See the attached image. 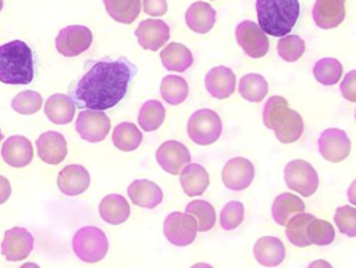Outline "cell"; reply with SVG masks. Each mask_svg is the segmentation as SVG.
I'll use <instances>...</instances> for the list:
<instances>
[{
  "mask_svg": "<svg viewBox=\"0 0 356 268\" xmlns=\"http://www.w3.org/2000/svg\"><path fill=\"white\" fill-rule=\"evenodd\" d=\"M86 65L85 74L70 90L75 106L85 110L104 111L117 106L136 74V67L127 57L88 61Z\"/></svg>",
  "mask_w": 356,
  "mask_h": 268,
  "instance_id": "cell-1",
  "label": "cell"
},
{
  "mask_svg": "<svg viewBox=\"0 0 356 268\" xmlns=\"http://www.w3.org/2000/svg\"><path fill=\"white\" fill-rule=\"evenodd\" d=\"M33 51L25 42L11 40L0 46V82L28 85L33 81Z\"/></svg>",
  "mask_w": 356,
  "mask_h": 268,
  "instance_id": "cell-2",
  "label": "cell"
},
{
  "mask_svg": "<svg viewBox=\"0 0 356 268\" xmlns=\"http://www.w3.org/2000/svg\"><path fill=\"white\" fill-rule=\"evenodd\" d=\"M263 122L267 128L273 129L275 137L289 144L300 139L303 133V118L302 115L291 110L286 99L282 96H271L263 108Z\"/></svg>",
  "mask_w": 356,
  "mask_h": 268,
  "instance_id": "cell-3",
  "label": "cell"
},
{
  "mask_svg": "<svg viewBox=\"0 0 356 268\" xmlns=\"http://www.w3.org/2000/svg\"><path fill=\"white\" fill-rule=\"evenodd\" d=\"M259 26L271 36H285L295 26L299 14V0H256Z\"/></svg>",
  "mask_w": 356,
  "mask_h": 268,
  "instance_id": "cell-4",
  "label": "cell"
},
{
  "mask_svg": "<svg viewBox=\"0 0 356 268\" xmlns=\"http://www.w3.org/2000/svg\"><path fill=\"white\" fill-rule=\"evenodd\" d=\"M72 249L79 260L85 262H99L107 254L108 240L100 228L83 226L75 232Z\"/></svg>",
  "mask_w": 356,
  "mask_h": 268,
  "instance_id": "cell-5",
  "label": "cell"
},
{
  "mask_svg": "<svg viewBox=\"0 0 356 268\" xmlns=\"http://www.w3.org/2000/svg\"><path fill=\"white\" fill-rule=\"evenodd\" d=\"M186 131L192 142L200 146H207L220 139L222 122L216 111L210 108H200L189 117Z\"/></svg>",
  "mask_w": 356,
  "mask_h": 268,
  "instance_id": "cell-6",
  "label": "cell"
},
{
  "mask_svg": "<svg viewBox=\"0 0 356 268\" xmlns=\"http://www.w3.org/2000/svg\"><path fill=\"white\" fill-rule=\"evenodd\" d=\"M285 183L289 189L298 192L303 197H309L316 193L318 187L317 171L305 160H292L284 169Z\"/></svg>",
  "mask_w": 356,
  "mask_h": 268,
  "instance_id": "cell-7",
  "label": "cell"
},
{
  "mask_svg": "<svg viewBox=\"0 0 356 268\" xmlns=\"http://www.w3.org/2000/svg\"><path fill=\"white\" fill-rule=\"evenodd\" d=\"M164 236L174 246H188L191 244L197 232V221L189 212L174 211L168 214L164 219Z\"/></svg>",
  "mask_w": 356,
  "mask_h": 268,
  "instance_id": "cell-8",
  "label": "cell"
},
{
  "mask_svg": "<svg viewBox=\"0 0 356 268\" xmlns=\"http://www.w3.org/2000/svg\"><path fill=\"white\" fill-rule=\"evenodd\" d=\"M93 40L92 31L83 25H68L56 36V49L64 57H76L86 51Z\"/></svg>",
  "mask_w": 356,
  "mask_h": 268,
  "instance_id": "cell-9",
  "label": "cell"
},
{
  "mask_svg": "<svg viewBox=\"0 0 356 268\" xmlns=\"http://www.w3.org/2000/svg\"><path fill=\"white\" fill-rule=\"evenodd\" d=\"M75 129L83 140L97 143L107 137L110 132V118L104 111L82 110L75 121Z\"/></svg>",
  "mask_w": 356,
  "mask_h": 268,
  "instance_id": "cell-10",
  "label": "cell"
},
{
  "mask_svg": "<svg viewBox=\"0 0 356 268\" xmlns=\"http://www.w3.org/2000/svg\"><path fill=\"white\" fill-rule=\"evenodd\" d=\"M238 44L243 53L252 58L264 57L268 51V39L266 32L253 21H242L235 29Z\"/></svg>",
  "mask_w": 356,
  "mask_h": 268,
  "instance_id": "cell-11",
  "label": "cell"
},
{
  "mask_svg": "<svg viewBox=\"0 0 356 268\" xmlns=\"http://www.w3.org/2000/svg\"><path fill=\"white\" fill-rule=\"evenodd\" d=\"M318 151L330 162L343 161L350 153V140L345 131L328 128L318 137Z\"/></svg>",
  "mask_w": 356,
  "mask_h": 268,
  "instance_id": "cell-12",
  "label": "cell"
},
{
  "mask_svg": "<svg viewBox=\"0 0 356 268\" xmlns=\"http://www.w3.org/2000/svg\"><path fill=\"white\" fill-rule=\"evenodd\" d=\"M33 236L28 229L21 226H14L6 231L3 243H1V254L7 261L17 262L26 258L33 249Z\"/></svg>",
  "mask_w": 356,
  "mask_h": 268,
  "instance_id": "cell-13",
  "label": "cell"
},
{
  "mask_svg": "<svg viewBox=\"0 0 356 268\" xmlns=\"http://www.w3.org/2000/svg\"><path fill=\"white\" fill-rule=\"evenodd\" d=\"M254 178V165L245 157H234L228 160L222 168L221 179L225 187L239 192L250 186Z\"/></svg>",
  "mask_w": 356,
  "mask_h": 268,
  "instance_id": "cell-14",
  "label": "cell"
},
{
  "mask_svg": "<svg viewBox=\"0 0 356 268\" xmlns=\"http://www.w3.org/2000/svg\"><path fill=\"white\" fill-rule=\"evenodd\" d=\"M159 165L171 175H178L185 165L191 162L188 147L178 140H165L156 151Z\"/></svg>",
  "mask_w": 356,
  "mask_h": 268,
  "instance_id": "cell-15",
  "label": "cell"
},
{
  "mask_svg": "<svg viewBox=\"0 0 356 268\" xmlns=\"http://www.w3.org/2000/svg\"><path fill=\"white\" fill-rule=\"evenodd\" d=\"M135 36L142 49L156 51L170 39V26L161 19H143L139 22Z\"/></svg>",
  "mask_w": 356,
  "mask_h": 268,
  "instance_id": "cell-16",
  "label": "cell"
},
{
  "mask_svg": "<svg viewBox=\"0 0 356 268\" xmlns=\"http://www.w3.org/2000/svg\"><path fill=\"white\" fill-rule=\"evenodd\" d=\"M36 150L39 158L50 165L60 164L68 153L65 137L56 131L42 133L36 139Z\"/></svg>",
  "mask_w": 356,
  "mask_h": 268,
  "instance_id": "cell-17",
  "label": "cell"
},
{
  "mask_svg": "<svg viewBox=\"0 0 356 268\" xmlns=\"http://www.w3.org/2000/svg\"><path fill=\"white\" fill-rule=\"evenodd\" d=\"M1 157L10 167L22 168L33 158V146L29 139L21 135L10 136L1 146Z\"/></svg>",
  "mask_w": 356,
  "mask_h": 268,
  "instance_id": "cell-18",
  "label": "cell"
},
{
  "mask_svg": "<svg viewBox=\"0 0 356 268\" xmlns=\"http://www.w3.org/2000/svg\"><path fill=\"white\" fill-rule=\"evenodd\" d=\"M90 185V175L83 165L70 164L57 176V186L65 196H78Z\"/></svg>",
  "mask_w": 356,
  "mask_h": 268,
  "instance_id": "cell-19",
  "label": "cell"
},
{
  "mask_svg": "<svg viewBox=\"0 0 356 268\" xmlns=\"http://www.w3.org/2000/svg\"><path fill=\"white\" fill-rule=\"evenodd\" d=\"M235 85V74L225 65H217L211 68L204 76L206 90L210 93V96L218 100L228 99L234 93Z\"/></svg>",
  "mask_w": 356,
  "mask_h": 268,
  "instance_id": "cell-20",
  "label": "cell"
},
{
  "mask_svg": "<svg viewBox=\"0 0 356 268\" xmlns=\"http://www.w3.org/2000/svg\"><path fill=\"white\" fill-rule=\"evenodd\" d=\"M312 14L318 28H337L345 18V0H316Z\"/></svg>",
  "mask_w": 356,
  "mask_h": 268,
  "instance_id": "cell-21",
  "label": "cell"
},
{
  "mask_svg": "<svg viewBox=\"0 0 356 268\" xmlns=\"http://www.w3.org/2000/svg\"><path fill=\"white\" fill-rule=\"evenodd\" d=\"M131 201L143 208H154L163 201V190L159 185L147 179H136L128 186Z\"/></svg>",
  "mask_w": 356,
  "mask_h": 268,
  "instance_id": "cell-22",
  "label": "cell"
},
{
  "mask_svg": "<svg viewBox=\"0 0 356 268\" xmlns=\"http://www.w3.org/2000/svg\"><path fill=\"white\" fill-rule=\"evenodd\" d=\"M185 22L195 33H207L216 24V10L206 1H195L185 12Z\"/></svg>",
  "mask_w": 356,
  "mask_h": 268,
  "instance_id": "cell-23",
  "label": "cell"
},
{
  "mask_svg": "<svg viewBox=\"0 0 356 268\" xmlns=\"http://www.w3.org/2000/svg\"><path fill=\"white\" fill-rule=\"evenodd\" d=\"M253 254L259 264L264 267H277L285 258V247L278 237L263 236L254 243Z\"/></svg>",
  "mask_w": 356,
  "mask_h": 268,
  "instance_id": "cell-24",
  "label": "cell"
},
{
  "mask_svg": "<svg viewBox=\"0 0 356 268\" xmlns=\"http://www.w3.org/2000/svg\"><path fill=\"white\" fill-rule=\"evenodd\" d=\"M44 115L56 125H65L71 122L75 115V103L71 96L64 93L51 94L44 101Z\"/></svg>",
  "mask_w": 356,
  "mask_h": 268,
  "instance_id": "cell-25",
  "label": "cell"
},
{
  "mask_svg": "<svg viewBox=\"0 0 356 268\" xmlns=\"http://www.w3.org/2000/svg\"><path fill=\"white\" fill-rule=\"evenodd\" d=\"M179 182L186 196L195 197L204 193L209 186L210 178L204 167L200 164H188L179 172Z\"/></svg>",
  "mask_w": 356,
  "mask_h": 268,
  "instance_id": "cell-26",
  "label": "cell"
},
{
  "mask_svg": "<svg viewBox=\"0 0 356 268\" xmlns=\"http://www.w3.org/2000/svg\"><path fill=\"white\" fill-rule=\"evenodd\" d=\"M129 212L131 208L127 199L117 193L104 196L99 204V214L102 219L110 225H120L125 222Z\"/></svg>",
  "mask_w": 356,
  "mask_h": 268,
  "instance_id": "cell-27",
  "label": "cell"
},
{
  "mask_svg": "<svg viewBox=\"0 0 356 268\" xmlns=\"http://www.w3.org/2000/svg\"><path fill=\"white\" fill-rule=\"evenodd\" d=\"M303 211H305L303 200L292 193L278 194L274 199L273 206H271L273 218L280 226H285L293 215L303 212Z\"/></svg>",
  "mask_w": 356,
  "mask_h": 268,
  "instance_id": "cell-28",
  "label": "cell"
},
{
  "mask_svg": "<svg viewBox=\"0 0 356 268\" xmlns=\"http://www.w3.org/2000/svg\"><path fill=\"white\" fill-rule=\"evenodd\" d=\"M160 60L164 68H167L168 71L184 72L192 65L193 56L186 46L172 42L161 50Z\"/></svg>",
  "mask_w": 356,
  "mask_h": 268,
  "instance_id": "cell-29",
  "label": "cell"
},
{
  "mask_svg": "<svg viewBox=\"0 0 356 268\" xmlns=\"http://www.w3.org/2000/svg\"><path fill=\"white\" fill-rule=\"evenodd\" d=\"M107 14L120 24H132L140 12V0H103Z\"/></svg>",
  "mask_w": 356,
  "mask_h": 268,
  "instance_id": "cell-30",
  "label": "cell"
},
{
  "mask_svg": "<svg viewBox=\"0 0 356 268\" xmlns=\"http://www.w3.org/2000/svg\"><path fill=\"white\" fill-rule=\"evenodd\" d=\"M142 132L132 122H121L113 131V144L121 151H132L142 143Z\"/></svg>",
  "mask_w": 356,
  "mask_h": 268,
  "instance_id": "cell-31",
  "label": "cell"
},
{
  "mask_svg": "<svg viewBox=\"0 0 356 268\" xmlns=\"http://www.w3.org/2000/svg\"><path fill=\"white\" fill-rule=\"evenodd\" d=\"M239 94L250 101L259 103L261 101L268 92V83L264 76L260 74H246L239 79Z\"/></svg>",
  "mask_w": 356,
  "mask_h": 268,
  "instance_id": "cell-32",
  "label": "cell"
},
{
  "mask_svg": "<svg viewBox=\"0 0 356 268\" xmlns=\"http://www.w3.org/2000/svg\"><path fill=\"white\" fill-rule=\"evenodd\" d=\"M189 93L188 82L178 75H167L160 83V94L171 106L181 104Z\"/></svg>",
  "mask_w": 356,
  "mask_h": 268,
  "instance_id": "cell-33",
  "label": "cell"
},
{
  "mask_svg": "<svg viewBox=\"0 0 356 268\" xmlns=\"http://www.w3.org/2000/svg\"><path fill=\"white\" fill-rule=\"evenodd\" d=\"M165 118V108L157 100H147L139 110L138 124L145 132H153L161 126Z\"/></svg>",
  "mask_w": 356,
  "mask_h": 268,
  "instance_id": "cell-34",
  "label": "cell"
},
{
  "mask_svg": "<svg viewBox=\"0 0 356 268\" xmlns=\"http://www.w3.org/2000/svg\"><path fill=\"white\" fill-rule=\"evenodd\" d=\"M314 218V215L312 214H306V212H299L296 215H293L286 226V237L288 240L298 247H306L310 246V240L307 237V225L309 222Z\"/></svg>",
  "mask_w": 356,
  "mask_h": 268,
  "instance_id": "cell-35",
  "label": "cell"
},
{
  "mask_svg": "<svg viewBox=\"0 0 356 268\" xmlns=\"http://www.w3.org/2000/svg\"><path fill=\"white\" fill-rule=\"evenodd\" d=\"M343 67L339 62V60L332 57H325L318 60L313 67V75L314 79L325 86H332L338 83L339 78L342 76Z\"/></svg>",
  "mask_w": 356,
  "mask_h": 268,
  "instance_id": "cell-36",
  "label": "cell"
},
{
  "mask_svg": "<svg viewBox=\"0 0 356 268\" xmlns=\"http://www.w3.org/2000/svg\"><path fill=\"white\" fill-rule=\"evenodd\" d=\"M185 211L195 217L197 221V231L200 232L210 231L216 224L214 207L206 200H192L186 204Z\"/></svg>",
  "mask_w": 356,
  "mask_h": 268,
  "instance_id": "cell-37",
  "label": "cell"
},
{
  "mask_svg": "<svg viewBox=\"0 0 356 268\" xmlns=\"http://www.w3.org/2000/svg\"><path fill=\"white\" fill-rule=\"evenodd\" d=\"M305 40L298 35H285L277 43V51L284 61H298L305 53Z\"/></svg>",
  "mask_w": 356,
  "mask_h": 268,
  "instance_id": "cell-38",
  "label": "cell"
},
{
  "mask_svg": "<svg viewBox=\"0 0 356 268\" xmlns=\"http://www.w3.org/2000/svg\"><path fill=\"white\" fill-rule=\"evenodd\" d=\"M307 237L312 244L327 246L334 242L335 231L330 222L314 217L307 225Z\"/></svg>",
  "mask_w": 356,
  "mask_h": 268,
  "instance_id": "cell-39",
  "label": "cell"
},
{
  "mask_svg": "<svg viewBox=\"0 0 356 268\" xmlns=\"http://www.w3.org/2000/svg\"><path fill=\"white\" fill-rule=\"evenodd\" d=\"M42 104H43V99H42L40 93H38L35 90H24L21 93H18L11 101L13 110L15 112L24 114V115L35 114L36 111L40 110Z\"/></svg>",
  "mask_w": 356,
  "mask_h": 268,
  "instance_id": "cell-40",
  "label": "cell"
},
{
  "mask_svg": "<svg viewBox=\"0 0 356 268\" xmlns=\"http://www.w3.org/2000/svg\"><path fill=\"white\" fill-rule=\"evenodd\" d=\"M243 217H245L243 204L241 201H236V200L228 201L220 212L221 228L225 229V231H232V229L238 228L242 224Z\"/></svg>",
  "mask_w": 356,
  "mask_h": 268,
  "instance_id": "cell-41",
  "label": "cell"
},
{
  "mask_svg": "<svg viewBox=\"0 0 356 268\" xmlns=\"http://www.w3.org/2000/svg\"><path fill=\"white\" fill-rule=\"evenodd\" d=\"M334 221L341 233L356 237V208L350 206H342L337 208L334 214Z\"/></svg>",
  "mask_w": 356,
  "mask_h": 268,
  "instance_id": "cell-42",
  "label": "cell"
},
{
  "mask_svg": "<svg viewBox=\"0 0 356 268\" xmlns=\"http://www.w3.org/2000/svg\"><path fill=\"white\" fill-rule=\"evenodd\" d=\"M341 93L348 101H356V69L349 71L341 82Z\"/></svg>",
  "mask_w": 356,
  "mask_h": 268,
  "instance_id": "cell-43",
  "label": "cell"
},
{
  "mask_svg": "<svg viewBox=\"0 0 356 268\" xmlns=\"http://www.w3.org/2000/svg\"><path fill=\"white\" fill-rule=\"evenodd\" d=\"M165 0H143V11L152 17H161L167 12Z\"/></svg>",
  "mask_w": 356,
  "mask_h": 268,
  "instance_id": "cell-44",
  "label": "cell"
},
{
  "mask_svg": "<svg viewBox=\"0 0 356 268\" xmlns=\"http://www.w3.org/2000/svg\"><path fill=\"white\" fill-rule=\"evenodd\" d=\"M11 196V185L8 179L3 175H0V204L6 203Z\"/></svg>",
  "mask_w": 356,
  "mask_h": 268,
  "instance_id": "cell-45",
  "label": "cell"
},
{
  "mask_svg": "<svg viewBox=\"0 0 356 268\" xmlns=\"http://www.w3.org/2000/svg\"><path fill=\"white\" fill-rule=\"evenodd\" d=\"M348 199L352 204L356 206V179L350 183V186L348 187Z\"/></svg>",
  "mask_w": 356,
  "mask_h": 268,
  "instance_id": "cell-46",
  "label": "cell"
},
{
  "mask_svg": "<svg viewBox=\"0 0 356 268\" xmlns=\"http://www.w3.org/2000/svg\"><path fill=\"white\" fill-rule=\"evenodd\" d=\"M309 267H331V264L330 262H327V261H314V262H312Z\"/></svg>",
  "mask_w": 356,
  "mask_h": 268,
  "instance_id": "cell-47",
  "label": "cell"
},
{
  "mask_svg": "<svg viewBox=\"0 0 356 268\" xmlns=\"http://www.w3.org/2000/svg\"><path fill=\"white\" fill-rule=\"evenodd\" d=\"M3 140V132H1V129H0V142Z\"/></svg>",
  "mask_w": 356,
  "mask_h": 268,
  "instance_id": "cell-48",
  "label": "cell"
},
{
  "mask_svg": "<svg viewBox=\"0 0 356 268\" xmlns=\"http://www.w3.org/2000/svg\"><path fill=\"white\" fill-rule=\"evenodd\" d=\"M1 8H3V0H0V11H1Z\"/></svg>",
  "mask_w": 356,
  "mask_h": 268,
  "instance_id": "cell-49",
  "label": "cell"
},
{
  "mask_svg": "<svg viewBox=\"0 0 356 268\" xmlns=\"http://www.w3.org/2000/svg\"><path fill=\"white\" fill-rule=\"evenodd\" d=\"M355 119H356V111H355Z\"/></svg>",
  "mask_w": 356,
  "mask_h": 268,
  "instance_id": "cell-50",
  "label": "cell"
}]
</instances>
